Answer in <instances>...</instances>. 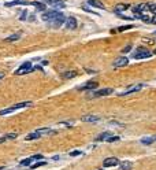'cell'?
<instances>
[{
	"label": "cell",
	"mask_w": 156,
	"mask_h": 170,
	"mask_svg": "<svg viewBox=\"0 0 156 170\" xmlns=\"http://www.w3.org/2000/svg\"><path fill=\"white\" fill-rule=\"evenodd\" d=\"M77 76V71H66V73H63L62 77L63 78H73V77Z\"/></svg>",
	"instance_id": "7402d4cb"
},
{
	"label": "cell",
	"mask_w": 156,
	"mask_h": 170,
	"mask_svg": "<svg viewBox=\"0 0 156 170\" xmlns=\"http://www.w3.org/2000/svg\"><path fill=\"white\" fill-rule=\"evenodd\" d=\"M149 11V4H147V3H143V4H138L133 8V11L134 13H144V11Z\"/></svg>",
	"instance_id": "8fae6325"
},
{
	"label": "cell",
	"mask_w": 156,
	"mask_h": 170,
	"mask_svg": "<svg viewBox=\"0 0 156 170\" xmlns=\"http://www.w3.org/2000/svg\"><path fill=\"white\" fill-rule=\"evenodd\" d=\"M31 70H33L31 63L30 62H25L23 65H21L18 69L15 70V74H17V76H23V74H29Z\"/></svg>",
	"instance_id": "7a4b0ae2"
},
{
	"label": "cell",
	"mask_w": 156,
	"mask_h": 170,
	"mask_svg": "<svg viewBox=\"0 0 156 170\" xmlns=\"http://www.w3.org/2000/svg\"><path fill=\"white\" fill-rule=\"evenodd\" d=\"M108 137H111L110 132H103L101 134H99L96 137V141H104V140H108Z\"/></svg>",
	"instance_id": "d6986e66"
},
{
	"label": "cell",
	"mask_w": 156,
	"mask_h": 170,
	"mask_svg": "<svg viewBox=\"0 0 156 170\" xmlns=\"http://www.w3.org/2000/svg\"><path fill=\"white\" fill-rule=\"evenodd\" d=\"M44 165H47V162H37V163H34V165H31L30 166V169H37V167H40V166H44Z\"/></svg>",
	"instance_id": "4316f807"
},
{
	"label": "cell",
	"mask_w": 156,
	"mask_h": 170,
	"mask_svg": "<svg viewBox=\"0 0 156 170\" xmlns=\"http://www.w3.org/2000/svg\"><path fill=\"white\" fill-rule=\"evenodd\" d=\"M144 85L143 84H138V85H134V87H131V88H129L127 91H125L123 93H121V96H127V95L130 93H134V92H137V91H140V89L143 88Z\"/></svg>",
	"instance_id": "30bf717a"
},
{
	"label": "cell",
	"mask_w": 156,
	"mask_h": 170,
	"mask_svg": "<svg viewBox=\"0 0 156 170\" xmlns=\"http://www.w3.org/2000/svg\"><path fill=\"white\" fill-rule=\"evenodd\" d=\"M19 37H21V33H15V34H11V36H8V37H7L4 41H7V43H13V41H17Z\"/></svg>",
	"instance_id": "44dd1931"
},
{
	"label": "cell",
	"mask_w": 156,
	"mask_h": 170,
	"mask_svg": "<svg viewBox=\"0 0 156 170\" xmlns=\"http://www.w3.org/2000/svg\"><path fill=\"white\" fill-rule=\"evenodd\" d=\"M77 26H78V24H77V19L74 17L66 18V28L69 30H74V29H77Z\"/></svg>",
	"instance_id": "ba28073f"
},
{
	"label": "cell",
	"mask_w": 156,
	"mask_h": 170,
	"mask_svg": "<svg viewBox=\"0 0 156 170\" xmlns=\"http://www.w3.org/2000/svg\"><path fill=\"white\" fill-rule=\"evenodd\" d=\"M30 106H31V101H22V103H18V104H14L13 107H14V110L17 111V110H19V108L30 107Z\"/></svg>",
	"instance_id": "9a60e30c"
},
{
	"label": "cell",
	"mask_w": 156,
	"mask_h": 170,
	"mask_svg": "<svg viewBox=\"0 0 156 170\" xmlns=\"http://www.w3.org/2000/svg\"><path fill=\"white\" fill-rule=\"evenodd\" d=\"M18 137V134L17 133H8L6 136H3V137H0V143H4L6 140H13V139H17Z\"/></svg>",
	"instance_id": "e0dca14e"
},
{
	"label": "cell",
	"mask_w": 156,
	"mask_h": 170,
	"mask_svg": "<svg viewBox=\"0 0 156 170\" xmlns=\"http://www.w3.org/2000/svg\"><path fill=\"white\" fill-rule=\"evenodd\" d=\"M3 169H4V167H0V170H3Z\"/></svg>",
	"instance_id": "d590c367"
},
{
	"label": "cell",
	"mask_w": 156,
	"mask_h": 170,
	"mask_svg": "<svg viewBox=\"0 0 156 170\" xmlns=\"http://www.w3.org/2000/svg\"><path fill=\"white\" fill-rule=\"evenodd\" d=\"M131 167H133L131 162H125V163L121 165V169H119V170H130Z\"/></svg>",
	"instance_id": "603a6c76"
},
{
	"label": "cell",
	"mask_w": 156,
	"mask_h": 170,
	"mask_svg": "<svg viewBox=\"0 0 156 170\" xmlns=\"http://www.w3.org/2000/svg\"><path fill=\"white\" fill-rule=\"evenodd\" d=\"M81 154H82V151H78V150H77V151H71L69 155L70 157H78V155H81Z\"/></svg>",
	"instance_id": "f1b7e54d"
},
{
	"label": "cell",
	"mask_w": 156,
	"mask_h": 170,
	"mask_svg": "<svg viewBox=\"0 0 156 170\" xmlns=\"http://www.w3.org/2000/svg\"><path fill=\"white\" fill-rule=\"evenodd\" d=\"M149 11L156 15V4H152V3H151V4H149Z\"/></svg>",
	"instance_id": "4dcf8cb0"
},
{
	"label": "cell",
	"mask_w": 156,
	"mask_h": 170,
	"mask_svg": "<svg viewBox=\"0 0 156 170\" xmlns=\"http://www.w3.org/2000/svg\"><path fill=\"white\" fill-rule=\"evenodd\" d=\"M129 7H130L129 4H116V6H115V13H118V14L123 13V11H126Z\"/></svg>",
	"instance_id": "ac0fdd59"
},
{
	"label": "cell",
	"mask_w": 156,
	"mask_h": 170,
	"mask_svg": "<svg viewBox=\"0 0 156 170\" xmlns=\"http://www.w3.org/2000/svg\"><path fill=\"white\" fill-rule=\"evenodd\" d=\"M114 91L111 88H103L99 91H94L93 93L90 95V97H101V96H107V95H111Z\"/></svg>",
	"instance_id": "5b68a950"
},
{
	"label": "cell",
	"mask_w": 156,
	"mask_h": 170,
	"mask_svg": "<svg viewBox=\"0 0 156 170\" xmlns=\"http://www.w3.org/2000/svg\"><path fill=\"white\" fill-rule=\"evenodd\" d=\"M31 6H34L38 11H45V4L44 3H40V1H31Z\"/></svg>",
	"instance_id": "ffe728a7"
},
{
	"label": "cell",
	"mask_w": 156,
	"mask_h": 170,
	"mask_svg": "<svg viewBox=\"0 0 156 170\" xmlns=\"http://www.w3.org/2000/svg\"><path fill=\"white\" fill-rule=\"evenodd\" d=\"M33 161H34V159H33L31 157L30 158H26V159H23V161L21 162V166H29V165H30Z\"/></svg>",
	"instance_id": "cb8c5ba5"
},
{
	"label": "cell",
	"mask_w": 156,
	"mask_h": 170,
	"mask_svg": "<svg viewBox=\"0 0 156 170\" xmlns=\"http://www.w3.org/2000/svg\"><path fill=\"white\" fill-rule=\"evenodd\" d=\"M30 3L29 1H25V0H15V1H11V3H7V7H13V6H29Z\"/></svg>",
	"instance_id": "5bb4252c"
},
{
	"label": "cell",
	"mask_w": 156,
	"mask_h": 170,
	"mask_svg": "<svg viewBox=\"0 0 156 170\" xmlns=\"http://www.w3.org/2000/svg\"><path fill=\"white\" fill-rule=\"evenodd\" d=\"M54 130H51L50 128H43V129H38L36 132L33 133H29L27 136H26V140L29 141V140H34V139H38V137H41V136H47V134H54Z\"/></svg>",
	"instance_id": "6da1fadb"
},
{
	"label": "cell",
	"mask_w": 156,
	"mask_h": 170,
	"mask_svg": "<svg viewBox=\"0 0 156 170\" xmlns=\"http://www.w3.org/2000/svg\"><path fill=\"white\" fill-rule=\"evenodd\" d=\"M153 54H156V50H155V51H153Z\"/></svg>",
	"instance_id": "8d00e7d4"
},
{
	"label": "cell",
	"mask_w": 156,
	"mask_h": 170,
	"mask_svg": "<svg viewBox=\"0 0 156 170\" xmlns=\"http://www.w3.org/2000/svg\"><path fill=\"white\" fill-rule=\"evenodd\" d=\"M130 50H131V45H127V47H125V48L122 50V52H129Z\"/></svg>",
	"instance_id": "1f68e13d"
},
{
	"label": "cell",
	"mask_w": 156,
	"mask_h": 170,
	"mask_svg": "<svg viewBox=\"0 0 156 170\" xmlns=\"http://www.w3.org/2000/svg\"><path fill=\"white\" fill-rule=\"evenodd\" d=\"M153 141H155V140L153 139H148V137H144V139H141V143H143V144H152V143H153Z\"/></svg>",
	"instance_id": "484cf974"
},
{
	"label": "cell",
	"mask_w": 156,
	"mask_h": 170,
	"mask_svg": "<svg viewBox=\"0 0 156 170\" xmlns=\"http://www.w3.org/2000/svg\"><path fill=\"white\" fill-rule=\"evenodd\" d=\"M63 24H66L64 15H62V17H59V18H56V19H54V21H51V22H47V25L50 26V28H59V26H62Z\"/></svg>",
	"instance_id": "8992f818"
},
{
	"label": "cell",
	"mask_w": 156,
	"mask_h": 170,
	"mask_svg": "<svg viewBox=\"0 0 156 170\" xmlns=\"http://www.w3.org/2000/svg\"><path fill=\"white\" fill-rule=\"evenodd\" d=\"M118 140H119L118 136H111V137H108L107 141H108V143H114V141H118Z\"/></svg>",
	"instance_id": "83f0119b"
},
{
	"label": "cell",
	"mask_w": 156,
	"mask_h": 170,
	"mask_svg": "<svg viewBox=\"0 0 156 170\" xmlns=\"http://www.w3.org/2000/svg\"><path fill=\"white\" fill-rule=\"evenodd\" d=\"M3 77H4V74H3V73H0V80H1Z\"/></svg>",
	"instance_id": "e575fe53"
},
{
	"label": "cell",
	"mask_w": 156,
	"mask_h": 170,
	"mask_svg": "<svg viewBox=\"0 0 156 170\" xmlns=\"http://www.w3.org/2000/svg\"><path fill=\"white\" fill-rule=\"evenodd\" d=\"M25 18H26V11H23V14L21 15V21H25Z\"/></svg>",
	"instance_id": "d6a6232c"
},
{
	"label": "cell",
	"mask_w": 156,
	"mask_h": 170,
	"mask_svg": "<svg viewBox=\"0 0 156 170\" xmlns=\"http://www.w3.org/2000/svg\"><path fill=\"white\" fill-rule=\"evenodd\" d=\"M152 55V52H149L148 50H145V48H138L137 50V54H134V59H147V58H149Z\"/></svg>",
	"instance_id": "277c9868"
},
{
	"label": "cell",
	"mask_w": 156,
	"mask_h": 170,
	"mask_svg": "<svg viewBox=\"0 0 156 170\" xmlns=\"http://www.w3.org/2000/svg\"><path fill=\"white\" fill-rule=\"evenodd\" d=\"M62 15H63L62 13H59V11H56V10H52V11H48V13H44L41 19L45 21V22H51V21L59 18V17H62Z\"/></svg>",
	"instance_id": "3957f363"
},
{
	"label": "cell",
	"mask_w": 156,
	"mask_h": 170,
	"mask_svg": "<svg viewBox=\"0 0 156 170\" xmlns=\"http://www.w3.org/2000/svg\"><path fill=\"white\" fill-rule=\"evenodd\" d=\"M82 121H84V122H97V121H99V117H96V115H84V117H82Z\"/></svg>",
	"instance_id": "2e32d148"
},
{
	"label": "cell",
	"mask_w": 156,
	"mask_h": 170,
	"mask_svg": "<svg viewBox=\"0 0 156 170\" xmlns=\"http://www.w3.org/2000/svg\"><path fill=\"white\" fill-rule=\"evenodd\" d=\"M97 85H99V84H97V82L96 81H89V82H86V84H85V85H84V87H80V91H86V89H94V88H97Z\"/></svg>",
	"instance_id": "7c38bea8"
},
{
	"label": "cell",
	"mask_w": 156,
	"mask_h": 170,
	"mask_svg": "<svg viewBox=\"0 0 156 170\" xmlns=\"http://www.w3.org/2000/svg\"><path fill=\"white\" fill-rule=\"evenodd\" d=\"M88 4L94 7V8H99V10H104V4L100 0H88Z\"/></svg>",
	"instance_id": "4fadbf2b"
},
{
	"label": "cell",
	"mask_w": 156,
	"mask_h": 170,
	"mask_svg": "<svg viewBox=\"0 0 156 170\" xmlns=\"http://www.w3.org/2000/svg\"><path fill=\"white\" fill-rule=\"evenodd\" d=\"M103 165H104V167H114V166L119 165V159L118 158H107V159H104Z\"/></svg>",
	"instance_id": "52a82bcc"
},
{
	"label": "cell",
	"mask_w": 156,
	"mask_h": 170,
	"mask_svg": "<svg viewBox=\"0 0 156 170\" xmlns=\"http://www.w3.org/2000/svg\"><path fill=\"white\" fill-rule=\"evenodd\" d=\"M151 24H156V17L153 19H152V21H151Z\"/></svg>",
	"instance_id": "836d02e7"
},
{
	"label": "cell",
	"mask_w": 156,
	"mask_h": 170,
	"mask_svg": "<svg viewBox=\"0 0 156 170\" xmlns=\"http://www.w3.org/2000/svg\"><path fill=\"white\" fill-rule=\"evenodd\" d=\"M129 29H133V25H126V26H121L118 28L116 30H112V32H125V30H129Z\"/></svg>",
	"instance_id": "d4e9b609"
},
{
	"label": "cell",
	"mask_w": 156,
	"mask_h": 170,
	"mask_svg": "<svg viewBox=\"0 0 156 170\" xmlns=\"http://www.w3.org/2000/svg\"><path fill=\"white\" fill-rule=\"evenodd\" d=\"M43 1H45V3H50V4H56V3H60L62 0H43Z\"/></svg>",
	"instance_id": "f546056e"
},
{
	"label": "cell",
	"mask_w": 156,
	"mask_h": 170,
	"mask_svg": "<svg viewBox=\"0 0 156 170\" xmlns=\"http://www.w3.org/2000/svg\"><path fill=\"white\" fill-rule=\"evenodd\" d=\"M127 63H129V59L125 56L122 58H118L115 62H114V67H123V66H127Z\"/></svg>",
	"instance_id": "9c48e42d"
}]
</instances>
